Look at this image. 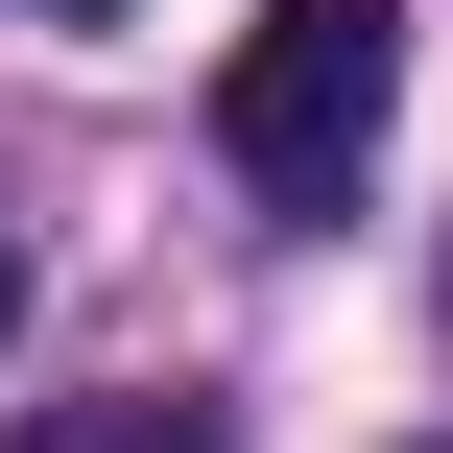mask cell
<instances>
[{
  "instance_id": "6da1fadb",
  "label": "cell",
  "mask_w": 453,
  "mask_h": 453,
  "mask_svg": "<svg viewBox=\"0 0 453 453\" xmlns=\"http://www.w3.org/2000/svg\"><path fill=\"white\" fill-rule=\"evenodd\" d=\"M382 119H406V0H263L239 72H215V143H239V191H287V215H358Z\"/></svg>"
},
{
  "instance_id": "7a4b0ae2",
  "label": "cell",
  "mask_w": 453,
  "mask_h": 453,
  "mask_svg": "<svg viewBox=\"0 0 453 453\" xmlns=\"http://www.w3.org/2000/svg\"><path fill=\"white\" fill-rule=\"evenodd\" d=\"M24 453H239V430H215V406H143V382H119V406H48Z\"/></svg>"
},
{
  "instance_id": "3957f363",
  "label": "cell",
  "mask_w": 453,
  "mask_h": 453,
  "mask_svg": "<svg viewBox=\"0 0 453 453\" xmlns=\"http://www.w3.org/2000/svg\"><path fill=\"white\" fill-rule=\"evenodd\" d=\"M48 24H96V0H48Z\"/></svg>"
},
{
  "instance_id": "277c9868",
  "label": "cell",
  "mask_w": 453,
  "mask_h": 453,
  "mask_svg": "<svg viewBox=\"0 0 453 453\" xmlns=\"http://www.w3.org/2000/svg\"><path fill=\"white\" fill-rule=\"evenodd\" d=\"M0 311H24V263H0Z\"/></svg>"
}]
</instances>
